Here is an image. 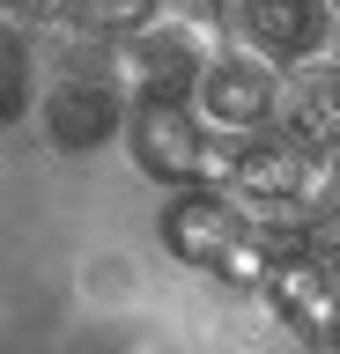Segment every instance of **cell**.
Here are the masks:
<instances>
[{"instance_id": "8992f818", "label": "cell", "mask_w": 340, "mask_h": 354, "mask_svg": "<svg viewBox=\"0 0 340 354\" xmlns=\"http://www.w3.org/2000/svg\"><path fill=\"white\" fill-rule=\"evenodd\" d=\"M207 118H193V104H170V111H134L126 118V148H134V162L148 177H163V185H178V192H193V177L207 170Z\"/></svg>"}, {"instance_id": "52a82bcc", "label": "cell", "mask_w": 340, "mask_h": 354, "mask_svg": "<svg viewBox=\"0 0 340 354\" xmlns=\"http://www.w3.org/2000/svg\"><path fill=\"white\" fill-rule=\"evenodd\" d=\"M274 310H281V325H296V339H325V325H333V303H340V273L325 259H311V251H296L281 259V273H274Z\"/></svg>"}, {"instance_id": "8fae6325", "label": "cell", "mask_w": 340, "mask_h": 354, "mask_svg": "<svg viewBox=\"0 0 340 354\" xmlns=\"http://www.w3.org/2000/svg\"><path fill=\"white\" fill-rule=\"evenodd\" d=\"M325 170H333V192H340V155H333V162H325Z\"/></svg>"}, {"instance_id": "ba28073f", "label": "cell", "mask_w": 340, "mask_h": 354, "mask_svg": "<svg viewBox=\"0 0 340 354\" xmlns=\"http://www.w3.org/2000/svg\"><path fill=\"white\" fill-rule=\"evenodd\" d=\"M281 111H289V126H281L289 140H303L325 162L340 155V66H303L281 96Z\"/></svg>"}, {"instance_id": "30bf717a", "label": "cell", "mask_w": 340, "mask_h": 354, "mask_svg": "<svg viewBox=\"0 0 340 354\" xmlns=\"http://www.w3.org/2000/svg\"><path fill=\"white\" fill-rule=\"evenodd\" d=\"M318 347H333V354H340V303H333V325H325V339H318Z\"/></svg>"}, {"instance_id": "7a4b0ae2", "label": "cell", "mask_w": 340, "mask_h": 354, "mask_svg": "<svg viewBox=\"0 0 340 354\" xmlns=\"http://www.w3.org/2000/svg\"><path fill=\"white\" fill-rule=\"evenodd\" d=\"M229 177H237V192H244V199H259V207H296V214H311L318 199L333 192L325 155H311L303 140H289V133L229 140Z\"/></svg>"}, {"instance_id": "3957f363", "label": "cell", "mask_w": 340, "mask_h": 354, "mask_svg": "<svg viewBox=\"0 0 340 354\" xmlns=\"http://www.w3.org/2000/svg\"><path fill=\"white\" fill-rule=\"evenodd\" d=\"M289 88L274 82L267 59H251V52H215L200 74V118L229 140H259L274 126V111H281Z\"/></svg>"}, {"instance_id": "6da1fadb", "label": "cell", "mask_w": 340, "mask_h": 354, "mask_svg": "<svg viewBox=\"0 0 340 354\" xmlns=\"http://www.w3.org/2000/svg\"><path fill=\"white\" fill-rule=\"evenodd\" d=\"M118 118H134V104H126V88H118V74H111V52H82V59H67L45 82V133H52V148L89 155V148H104L118 133Z\"/></svg>"}, {"instance_id": "9c48e42d", "label": "cell", "mask_w": 340, "mask_h": 354, "mask_svg": "<svg viewBox=\"0 0 340 354\" xmlns=\"http://www.w3.org/2000/svg\"><path fill=\"white\" fill-rule=\"evenodd\" d=\"M8 118H23V104H30V52H23V37H15V22H8Z\"/></svg>"}, {"instance_id": "5b68a950", "label": "cell", "mask_w": 340, "mask_h": 354, "mask_svg": "<svg viewBox=\"0 0 340 354\" xmlns=\"http://www.w3.org/2000/svg\"><path fill=\"white\" fill-rule=\"evenodd\" d=\"M251 221L229 207V192H215V185H193V192H170L163 199V214H156V236L170 259L185 266H222V251L237 236H244Z\"/></svg>"}, {"instance_id": "277c9868", "label": "cell", "mask_w": 340, "mask_h": 354, "mask_svg": "<svg viewBox=\"0 0 340 354\" xmlns=\"http://www.w3.org/2000/svg\"><path fill=\"white\" fill-rule=\"evenodd\" d=\"M222 22L251 59H311V52H325V37H340V15L318 0H244Z\"/></svg>"}, {"instance_id": "7c38bea8", "label": "cell", "mask_w": 340, "mask_h": 354, "mask_svg": "<svg viewBox=\"0 0 340 354\" xmlns=\"http://www.w3.org/2000/svg\"><path fill=\"white\" fill-rule=\"evenodd\" d=\"M311 354H333V347H311Z\"/></svg>"}]
</instances>
